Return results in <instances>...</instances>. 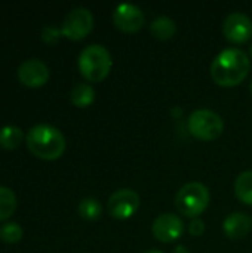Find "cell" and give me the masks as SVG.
I'll return each instance as SVG.
<instances>
[{"mask_svg":"<svg viewBox=\"0 0 252 253\" xmlns=\"http://www.w3.org/2000/svg\"><path fill=\"white\" fill-rule=\"evenodd\" d=\"M250 68V56L242 49L227 47L214 58L211 64V76L218 86L235 87L247 79Z\"/></svg>","mask_w":252,"mask_h":253,"instance_id":"obj_1","label":"cell"},{"mask_svg":"<svg viewBox=\"0 0 252 253\" xmlns=\"http://www.w3.org/2000/svg\"><path fill=\"white\" fill-rule=\"evenodd\" d=\"M28 150L45 160H55L65 151V138L62 132L48 123H39L28 129L25 135Z\"/></svg>","mask_w":252,"mask_h":253,"instance_id":"obj_2","label":"cell"},{"mask_svg":"<svg viewBox=\"0 0 252 253\" xmlns=\"http://www.w3.org/2000/svg\"><path fill=\"white\" fill-rule=\"evenodd\" d=\"M77 65L82 76L92 83L102 82L111 71L113 59L102 44H89L79 53Z\"/></svg>","mask_w":252,"mask_h":253,"instance_id":"obj_3","label":"cell"},{"mask_svg":"<svg viewBox=\"0 0 252 253\" xmlns=\"http://www.w3.org/2000/svg\"><path fill=\"white\" fill-rule=\"evenodd\" d=\"M209 190L202 182H189L183 185L175 197L178 212L187 218L201 216L209 205Z\"/></svg>","mask_w":252,"mask_h":253,"instance_id":"obj_4","label":"cell"},{"mask_svg":"<svg viewBox=\"0 0 252 253\" xmlns=\"http://www.w3.org/2000/svg\"><path fill=\"white\" fill-rule=\"evenodd\" d=\"M187 129L195 138L201 141H214L221 136L224 130V122L218 113L202 108L190 114Z\"/></svg>","mask_w":252,"mask_h":253,"instance_id":"obj_5","label":"cell"},{"mask_svg":"<svg viewBox=\"0 0 252 253\" xmlns=\"http://www.w3.org/2000/svg\"><path fill=\"white\" fill-rule=\"evenodd\" d=\"M94 28V15L86 7H74L71 9L62 19L61 31L62 36L71 40L85 39Z\"/></svg>","mask_w":252,"mask_h":253,"instance_id":"obj_6","label":"cell"},{"mask_svg":"<svg viewBox=\"0 0 252 253\" xmlns=\"http://www.w3.org/2000/svg\"><path fill=\"white\" fill-rule=\"evenodd\" d=\"M138 208H140V196L129 188H120L114 191L107 202V209L110 216L120 221L134 216Z\"/></svg>","mask_w":252,"mask_h":253,"instance_id":"obj_7","label":"cell"},{"mask_svg":"<svg viewBox=\"0 0 252 253\" xmlns=\"http://www.w3.org/2000/svg\"><path fill=\"white\" fill-rule=\"evenodd\" d=\"M113 22L116 28L120 30L122 33L132 34L143 28L146 16L138 6L132 3H120L116 6L113 12Z\"/></svg>","mask_w":252,"mask_h":253,"instance_id":"obj_8","label":"cell"},{"mask_svg":"<svg viewBox=\"0 0 252 253\" xmlns=\"http://www.w3.org/2000/svg\"><path fill=\"white\" fill-rule=\"evenodd\" d=\"M151 233L156 240L162 243H172L183 236L184 222L180 216L174 213H162L154 219L151 225Z\"/></svg>","mask_w":252,"mask_h":253,"instance_id":"obj_9","label":"cell"},{"mask_svg":"<svg viewBox=\"0 0 252 253\" xmlns=\"http://www.w3.org/2000/svg\"><path fill=\"white\" fill-rule=\"evenodd\" d=\"M224 37L236 44L245 43L252 37V21L251 18L242 12L230 13L223 24Z\"/></svg>","mask_w":252,"mask_h":253,"instance_id":"obj_10","label":"cell"},{"mask_svg":"<svg viewBox=\"0 0 252 253\" xmlns=\"http://www.w3.org/2000/svg\"><path fill=\"white\" fill-rule=\"evenodd\" d=\"M16 74H18V79L21 80V83H24L25 86L37 87L48 82L49 68L42 59L30 58L19 64Z\"/></svg>","mask_w":252,"mask_h":253,"instance_id":"obj_11","label":"cell"},{"mask_svg":"<svg viewBox=\"0 0 252 253\" xmlns=\"http://www.w3.org/2000/svg\"><path fill=\"white\" fill-rule=\"evenodd\" d=\"M251 218L247 213L233 212L224 219L223 231L229 239L239 240V239H244L248 236V233L251 231Z\"/></svg>","mask_w":252,"mask_h":253,"instance_id":"obj_12","label":"cell"},{"mask_svg":"<svg viewBox=\"0 0 252 253\" xmlns=\"http://www.w3.org/2000/svg\"><path fill=\"white\" fill-rule=\"evenodd\" d=\"M150 33L153 37H156L159 40H169L177 33V24L169 16L162 15V16H157L150 24Z\"/></svg>","mask_w":252,"mask_h":253,"instance_id":"obj_13","label":"cell"},{"mask_svg":"<svg viewBox=\"0 0 252 253\" xmlns=\"http://www.w3.org/2000/svg\"><path fill=\"white\" fill-rule=\"evenodd\" d=\"M71 102L79 108H86L95 101V89L89 83H77L70 93Z\"/></svg>","mask_w":252,"mask_h":253,"instance_id":"obj_14","label":"cell"},{"mask_svg":"<svg viewBox=\"0 0 252 253\" xmlns=\"http://www.w3.org/2000/svg\"><path fill=\"white\" fill-rule=\"evenodd\" d=\"M235 194L239 202L252 205V170L242 172L235 181Z\"/></svg>","mask_w":252,"mask_h":253,"instance_id":"obj_15","label":"cell"},{"mask_svg":"<svg viewBox=\"0 0 252 253\" xmlns=\"http://www.w3.org/2000/svg\"><path fill=\"white\" fill-rule=\"evenodd\" d=\"M22 129L15 125H4L0 127V145L7 150L16 148L22 141Z\"/></svg>","mask_w":252,"mask_h":253,"instance_id":"obj_16","label":"cell"},{"mask_svg":"<svg viewBox=\"0 0 252 253\" xmlns=\"http://www.w3.org/2000/svg\"><path fill=\"white\" fill-rule=\"evenodd\" d=\"M79 215L86 221H97L102 215V206L95 197H85L77 206Z\"/></svg>","mask_w":252,"mask_h":253,"instance_id":"obj_17","label":"cell"},{"mask_svg":"<svg viewBox=\"0 0 252 253\" xmlns=\"http://www.w3.org/2000/svg\"><path fill=\"white\" fill-rule=\"evenodd\" d=\"M16 209L15 193L4 185H0V221L7 219Z\"/></svg>","mask_w":252,"mask_h":253,"instance_id":"obj_18","label":"cell"},{"mask_svg":"<svg viewBox=\"0 0 252 253\" xmlns=\"http://www.w3.org/2000/svg\"><path fill=\"white\" fill-rule=\"evenodd\" d=\"M0 237L6 243H16L22 237V227L18 222L7 221L0 227Z\"/></svg>","mask_w":252,"mask_h":253,"instance_id":"obj_19","label":"cell"},{"mask_svg":"<svg viewBox=\"0 0 252 253\" xmlns=\"http://www.w3.org/2000/svg\"><path fill=\"white\" fill-rule=\"evenodd\" d=\"M61 36H62L61 28H58V27H55V25H46V27H43V30H42V39H43L46 43H55Z\"/></svg>","mask_w":252,"mask_h":253,"instance_id":"obj_20","label":"cell"},{"mask_svg":"<svg viewBox=\"0 0 252 253\" xmlns=\"http://www.w3.org/2000/svg\"><path fill=\"white\" fill-rule=\"evenodd\" d=\"M189 231H190V234L192 236H195V237H199V236H202L203 233H205V222L203 221H201V219H193L192 222H190V227H189Z\"/></svg>","mask_w":252,"mask_h":253,"instance_id":"obj_21","label":"cell"},{"mask_svg":"<svg viewBox=\"0 0 252 253\" xmlns=\"http://www.w3.org/2000/svg\"><path fill=\"white\" fill-rule=\"evenodd\" d=\"M174 253H189V251H187L184 246H177V248L174 249Z\"/></svg>","mask_w":252,"mask_h":253,"instance_id":"obj_22","label":"cell"},{"mask_svg":"<svg viewBox=\"0 0 252 253\" xmlns=\"http://www.w3.org/2000/svg\"><path fill=\"white\" fill-rule=\"evenodd\" d=\"M143 253H163L162 251H157V249H150V251H146V252Z\"/></svg>","mask_w":252,"mask_h":253,"instance_id":"obj_23","label":"cell"},{"mask_svg":"<svg viewBox=\"0 0 252 253\" xmlns=\"http://www.w3.org/2000/svg\"><path fill=\"white\" fill-rule=\"evenodd\" d=\"M250 90H251V93H252V82H251V84H250Z\"/></svg>","mask_w":252,"mask_h":253,"instance_id":"obj_24","label":"cell"},{"mask_svg":"<svg viewBox=\"0 0 252 253\" xmlns=\"http://www.w3.org/2000/svg\"><path fill=\"white\" fill-rule=\"evenodd\" d=\"M251 56H252V46H251Z\"/></svg>","mask_w":252,"mask_h":253,"instance_id":"obj_25","label":"cell"}]
</instances>
